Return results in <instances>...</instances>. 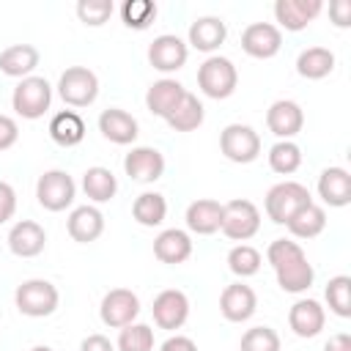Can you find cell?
<instances>
[{"mask_svg":"<svg viewBox=\"0 0 351 351\" xmlns=\"http://www.w3.org/2000/svg\"><path fill=\"white\" fill-rule=\"evenodd\" d=\"M266 261L271 263L277 285L285 293H304L315 280L313 263L307 261L304 250L291 239H274L266 250Z\"/></svg>","mask_w":351,"mask_h":351,"instance_id":"6da1fadb","label":"cell"},{"mask_svg":"<svg viewBox=\"0 0 351 351\" xmlns=\"http://www.w3.org/2000/svg\"><path fill=\"white\" fill-rule=\"evenodd\" d=\"M236 85H239V71H236L230 58L211 55V58H206L200 63V69H197V88L208 99H228V96H233Z\"/></svg>","mask_w":351,"mask_h":351,"instance_id":"7a4b0ae2","label":"cell"},{"mask_svg":"<svg viewBox=\"0 0 351 351\" xmlns=\"http://www.w3.org/2000/svg\"><path fill=\"white\" fill-rule=\"evenodd\" d=\"M307 203H313L310 189L304 184H299V181H280L263 197V208H266L269 219L277 222V225H285Z\"/></svg>","mask_w":351,"mask_h":351,"instance_id":"3957f363","label":"cell"},{"mask_svg":"<svg viewBox=\"0 0 351 351\" xmlns=\"http://www.w3.org/2000/svg\"><path fill=\"white\" fill-rule=\"evenodd\" d=\"M14 302H16V310L27 318H44V315H52L58 310V302H60V293L58 288L49 282V280H25L16 293H14Z\"/></svg>","mask_w":351,"mask_h":351,"instance_id":"277c9868","label":"cell"},{"mask_svg":"<svg viewBox=\"0 0 351 351\" xmlns=\"http://www.w3.org/2000/svg\"><path fill=\"white\" fill-rule=\"evenodd\" d=\"M52 104V85L44 80V77H25L19 80V85L14 88L11 93V107L16 115L27 118V121H36L41 118Z\"/></svg>","mask_w":351,"mask_h":351,"instance_id":"5b68a950","label":"cell"},{"mask_svg":"<svg viewBox=\"0 0 351 351\" xmlns=\"http://www.w3.org/2000/svg\"><path fill=\"white\" fill-rule=\"evenodd\" d=\"M230 241H247L261 230V211L252 200L236 197L222 203V228H219Z\"/></svg>","mask_w":351,"mask_h":351,"instance_id":"8992f818","label":"cell"},{"mask_svg":"<svg viewBox=\"0 0 351 351\" xmlns=\"http://www.w3.org/2000/svg\"><path fill=\"white\" fill-rule=\"evenodd\" d=\"M58 93L71 107H88L99 96V77L88 66H69L58 80Z\"/></svg>","mask_w":351,"mask_h":351,"instance_id":"52a82bcc","label":"cell"},{"mask_svg":"<svg viewBox=\"0 0 351 351\" xmlns=\"http://www.w3.org/2000/svg\"><path fill=\"white\" fill-rule=\"evenodd\" d=\"M219 151L236 165H250L261 154V134L247 123H228L219 134Z\"/></svg>","mask_w":351,"mask_h":351,"instance_id":"ba28073f","label":"cell"},{"mask_svg":"<svg viewBox=\"0 0 351 351\" xmlns=\"http://www.w3.org/2000/svg\"><path fill=\"white\" fill-rule=\"evenodd\" d=\"M36 197L38 206L47 211H63L77 197V184L66 170H47L36 181Z\"/></svg>","mask_w":351,"mask_h":351,"instance_id":"9c48e42d","label":"cell"},{"mask_svg":"<svg viewBox=\"0 0 351 351\" xmlns=\"http://www.w3.org/2000/svg\"><path fill=\"white\" fill-rule=\"evenodd\" d=\"M99 315L104 321V326L110 329H123L129 324H134V318L140 315V299L134 291L129 288H112L104 293Z\"/></svg>","mask_w":351,"mask_h":351,"instance_id":"30bf717a","label":"cell"},{"mask_svg":"<svg viewBox=\"0 0 351 351\" xmlns=\"http://www.w3.org/2000/svg\"><path fill=\"white\" fill-rule=\"evenodd\" d=\"M151 313H154V324L159 329H181L189 318V299L178 288H165L156 293Z\"/></svg>","mask_w":351,"mask_h":351,"instance_id":"8fae6325","label":"cell"},{"mask_svg":"<svg viewBox=\"0 0 351 351\" xmlns=\"http://www.w3.org/2000/svg\"><path fill=\"white\" fill-rule=\"evenodd\" d=\"M280 47H282V33L271 22H252L241 33V49L250 58L269 60V58H274L280 52Z\"/></svg>","mask_w":351,"mask_h":351,"instance_id":"7c38bea8","label":"cell"},{"mask_svg":"<svg viewBox=\"0 0 351 351\" xmlns=\"http://www.w3.org/2000/svg\"><path fill=\"white\" fill-rule=\"evenodd\" d=\"M123 170L132 181L154 184L165 173V156H162V151H156L151 145H137L123 156Z\"/></svg>","mask_w":351,"mask_h":351,"instance_id":"4fadbf2b","label":"cell"},{"mask_svg":"<svg viewBox=\"0 0 351 351\" xmlns=\"http://www.w3.org/2000/svg\"><path fill=\"white\" fill-rule=\"evenodd\" d=\"M258 310V296L250 285L244 282H230L225 285V291L219 293V313L230 321V324H241L250 321Z\"/></svg>","mask_w":351,"mask_h":351,"instance_id":"5bb4252c","label":"cell"},{"mask_svg":"<svg viewBox=\"0 0 351 351\" xmlns=\"http://www.w3.org/2000/svg\"><path fill=\"white\" fill-rule=\"evenodd\" d=\"M186 55H189L186 44H184L178 36H173V33L156 36V38L151 41V47H148V63H151L156 71H162V74L178 71V69L186 63Z\"/></svg>","mask_w":351,"mask_h":351,"instance_id":"9a60e30c","label":"cell"},{"mask_svg":"<svg viewBox=\"0 0 351 351\" xmlns=\"http://www.w3.org/2000/svg\"><path fill=\"white\" fill-rule=\"evenodd\" d=\"M266 126H269V132H271L274 137L291 140V137H296V134L302 132V126H304V112H302V107H299L296 101H291V99H277V101L266 110Z\"/></svg>","mask_w":351,"mask_h":351,"instance_id":"2e32d148","label":"cell"},{"mask_svg":"<svg viewBox=\"0 0 351 351\" xmlns=\"http://www.w3.org/2000/svg\"><path fill=\"white\" fill-rule=\"evenodd\" d=\"M321 11H324L321 0H277L274 3V19L280 22V27L291 33L304 30Z\"/></svg>","mask_w":351,"mask_h":351,"instance_id":"e0dca14e","label":"cell"},{"mask_svg":"<svg viewBox=\"0 0 351 351\" xmlns=\"http://www.w3.org/2000/svg\"><path fill=\"white\" fill-rule=\"evenodd\" d=\"M44 247H47V233L33 219H19L8 230V250L16 258H36L44 252Z\"/></svg>","mask_w":351,"mask_h":351,"instance_id":"ac0fdd59","label":"cell"},{"mask_svg":"<svg viewBox=\"0 0 351 351\" xmlns=\"http://www.w3.org/2000/svg\"><path fill=\"white\" fill-rule=\"evenodd\" d=\"M326 324V313L315 299H299L288 310V326L296 337H315Z\"/></svg>","mask_w":351,"mask_h":351,"instance_id":"d6986e66","label":"cell"},{"mask_svg":"<svg viewBox=\"0 0 351 351\" xmlns=\"http://www.w3.org/2000/svg\"><path fill=\"white\" fill-rule=\"evenodd\" d=\"M186 228L197 236H211L222 228V203L211 197H197L186 206Z\"/></svg>","mask_w":351,"mask_h":351,"instance_id":"ffe728a7","label":"cell"},{"mask_svg":"<svg viewBox=\"0 0 351 351\" xmlns=\"http://www.w3.org/2000/svg\"><path fill=\"white\" fill-rule=\"evenodd\" d=\"M137 118L129 115L126 110L110 107L99 115V132L104 134V140L115 143V145H129L137 140Z\"/></svg>","mask_w":351,"mask_h":351,"instance_id":"44dd1931","label":"cell"},{"mask_svg":"<svg viewBox=\"0 0 351 351\" xmlns=\"http://www.w3.org/2000/svg\"><path fill=\"white\" fill-rule=\"evenodd\" d=\"M318 197L332 206V208H343L351 203V176L346 167H326L318 176Z\"/></svg>","mask_w":351,"mask_h":351,"instance_id":"7402d4cb","label":"cell"},{"mask_svg":"<svg viewBox=\"0 0 351 351\" xmlns=\"http://www.w3.org/2000/svg\"><path fill=\"white\" fill-rule=\"evenodd\" d=\"M66 230H69V236H71L74 241L90 244V241H96V239L104 233V214H101L96 206H77V208L69 214Z\"/></svg>","mask_w":351,"mask_h":351,"instance_id":"603a6c76","label":"cell"},{"mask_svg":"<svg viewBox=\"0 0 351 351\" xmlns=\"http://www.w3.org/2000/svg\"><path fill=\"white\" fill-rule=\"evenodd\" d=\"M154 255H156V261L170 263V266L189 261V255H192V239H189V233L186 230H178V228L162 230L154 239Z\"/></svg>","mask_w":351,"mask_h":351,"instance_id":"cb8c5ba5","label":"cell"},{"mask_svg":"<svg viewBox=\"0 0 351 351\" xmlns=\"http://www.w3.org/2000/svg\"><path fill=\"white\" fill-rule=\"evenodd\" d=\"M228 38V27L219 16H197L189 25V44L200 52H214L225 44Z\"/></svg>","mask_w":351,"mask_h":351,"instance_id":"d4e9b609","label":"cell"},{"mask_svg":"<svg viewBox=\"0 0 351 351\" xmlns=\"http://www.w3.org/2000/svg\"><path fill=\"white\" fill-rule=\"evenodd\" d=\"M184 93H186V88H184L178 80H170V77L156 80V82L148 88V93H145V107H148L154 115L167 118V115L173 112V107L184 99Z\"/></svg>","mask_w":351,"mask_h":351,"instance_id":"484cf974","label":"cell"},{"mask_svg":"<svg viewBox=\"0 0 351 351\" xmlns=\"http://www.w3.org/2000/svg\"><path fill=\"white\" fill-rule=\"evenodd\" d=\"M38 49L33 44H11L0 52V71L5 77H30V71L38 66Z\"/></svg>","mask_w":351,"mask_h":351,"instance_id":"4316f807","label":"cell"},{"mask_svg":"<svg viewBox=\"0 0 351 351\" xmlns=\"http://www.w3.org/2000/svg\"><path fill=\"white\" fill-rule=\"evenodd\" d=\"M49 137L63 148H74L85 140V121L74 110H60L49 121Z\"/></svg>","mask_w":351,"mask_h":351,"instance_id":"83f0119b","label":"cell"},{"mask_svg":"<svg viewBox=\"0 0 351 351\" xmlns=\"http://www.w3.org/2000/svg\"><path fill=\"white\" fill-rule=\"evenodd\" d=\"M206 118V110H203V101L195 96V93H184V99L173 107V112L165 118L167 126L173 132H195Z\"/></svg>","mask_w":351,"mask_h":351,"instance_id":"f1b7e54d","label":"cell"},{"mask_svg":"<svg viewBox=\"0 0 351 351\" xmlns=\"http://www.w3.org/2000/svg\"><path fill=\"white\" fill-rule=\"evenodd\" d=\"M335 69V55L326 47H307L296 58V71L304 80H324Z\"/></svg>","mask_w":351,"mask_h":351,"instance_id":"f546056e","label":"cell"},{"mask_svg":"<svg viewBox=\"0 0 351 351\" xmlns=\"http://www.w3.org/2000/svg\"><path fill=\"white\" fill-rule=\"evenodd\" d=\"M82 192H85L93 203H107V200H112L115 192H118V178L112 176L110 167H101V165L88 167V170L82 173Z\"/></svg>","mask_w":351,"mask_h":351,"instance_id":"4dcf8cb0","label":"cell"},{"mask_svg":"<svg viewBox=\"0 0 351 351\" xmlns=\"http://www.w3.org/2000/svg\"><path fill=\"white\" fill-rule=\"evenodd\" d=\"M285 228L291 230V236L296 239H315L324 228H326V211L318 206V203H307L302 206L288 222Z\"/></svg>","mask_w":351,"mask_h":351,"instance_id":"1f68e13d","label":"cell"},{"mask_svg":"<svg viewBox=\"0 0 351 351\" xmlns=\"http://www.w3.org/2000/svg\"><path fill=\"white\" fill-rule=\"evenodd\" d=\"M132 217L143 225V228H156L165 222L167 217V200L159 192H143L134 203H132Z\"/></svg>","mask_w":351,"mask_h":351,"instance_id":"d6a6232c","label":"cell"},{"mask_svg":"<svg viewBox=\"0 0 351 351\" xmlns=\"http://www.w3.org/2000/svg\"><path fill=\"white\" fill-rule=\"evenodd\" d=\"M302 165V148L293 140H280L269 148V167L280 176H291L296 173Z\"/></svg>","mask_w":351,"mask_h":351,"instance_id":"836d02e7","label":"cell"},{"mask_svg":"<svg viewBox=\"0 0 351 351\" xmlns=\"http://www.w3.org/2000/svg\"><path fill=\"white\" fill-rule=\"evenodd\" d=\"M324 296H326V304H329V310L335 315H340V318H348L351 315V277L348 274L332 277L326 282Z\"/></svg>","mask_w":351,"mask_h":351,"instance_id":"e575fe53","label":"cell"},{"mask_svg":"<svg viewBox=\"0 0 351 351\" xmlns=\"http://www.w3.org/2000/svg\"><path fill=\"white\" fill-rule=\"evenodd\" d=\"M261 252L250 244H236L230 252H228V269L236 274V277H252L261 271Z\"/></svg>","mask_w":351,"mask_h":351,"instance_id":"d590c367","label":"cell"},{"mask_svg":"<svg viewBox=\"0 0 351 351\" xmlns=\"http://www.w3.org/2000/svg\"><path fill=\"white\" fill-rule=\"evenodd\" d=\"M121 19L132 30H145L156 19V3H151V0H126L121 5Z\"/></svg>","mask_w":351,"mask_h":351,"instance_id":"8d00e7d4","label":"cell"},{"mask_svg":"<svg viewBox=\"0 0 351 351\" xmlns=\"http://www.w3.org/2000/svg\"><path fill=\"white\" fill-rule=\"evenodd\" d=\"M118 351H154V329L148 324H129L118 335Z\"/></svg>","mask_w":351,"mask_h":351,"instance_id":"74e56055","label":"cell"},{"mask_svg":"<svg viewBox=\"0 0 351 351\" xmlns=\"http://www.w3.org/2000/svg\"><path fill=\"white\" fill-rule=\"evenodd\" d=\"M239 351H280V335L271 326H252L241 335Z\"/></svg>","mask_w":351,"mask_h":351,"instance_id":"f35d334b","label":"cell"},{"mask_svg":"<svg viewBox=\"0 0 351 351\" xmlns=\"http://www.w3.org/2000/svg\"><path fill=\"white\" fill-rule=\"evenodd\" d=\"M112 0H80L77 3V16L88 27H101L112 16Z\"/></svg>","mask_w":351,"mask_h":351,"instance_id":"ab89813d","label":"cell"},{"mask_svg":"<svg viewBox=\"0 0 351 351\" xmlns=\"http://www.w3.org/2000/svg\"><path fill=\"white\" fill-rule=\"evenodd\" d=\"M16 211V192L8 181H0V225L8 222Z\"/></svg>","mask_w":351,"mask_h":351,"instance_id":"60d3db41","label":"cell"},{"mask_svg":"<svg viewBox=\"0 0 351 351\" xmlns=\"http://www.w3.org/2000/svg\"><path fill=\"white\" fill-rule=\"evenodd\" d=\"M19 140V126L11 115H0V151H8Z\"/></svg>","mask_w":351,"mask_h":351,"instance_id":"b9f144b4","label":"cell"},{"mask_svg":"<svg viewBox=\"0 0 351 351\" xmlns=\"http://www.w3.org/2000/svg\"><path fill=\"white\" fill-rule=\"evenodd\" d=\"M329 16H332V25L348 27V25H351V3H348V0H335V3H329Z\"/></svg>","mask_w":351,"mask_h":351,"instance_id":"7bdbcfd3","label":"cell"},{"mask_svg":"<svg viewBox=\"0 0 351 351\" xmlns=\"http://www.w3.org/2000/svg\"><path fill=\"white\" fill-rule=\"evenodd\" d=\"M159 351H197V346H195V340L186 337V335H173V337H167V340L159 346Z\"/></svg>","mask_w":351,"mask_h":351,"instance_id":"ee69618b","label":"cell"},{"mask_svg":"<svg viewBox=\"0 0 351 351\" xmlns=\"http://www.w3.org/2000/svg\"><path fill=\"white\" fill-rule=\"evenodd\" d=\"M80 351H115V346H112L110 337H104V335H88V337L80 343Z\"/></svg>","mask_w":351,"mask_h":351,"instance_id":"f6af8a7d","label":"cell"},{"mask_svg":"<svg viewBox=\"0 0 351 351\" xmlns=\"http://www.w3.org/2000/svg\"><path fill=\"white\" fill-rule=\"evenodd\" d=\"M324 351H351V337H348L346 332H340V335H332V337L326 340Z\"/></svg>","mask_w":351,"mask_h":351,"instance_id":"bcb514c9","label":"cell"},{"mask_svg":"<svg viewBox=\"0 0 351 351\" xmlns=\"http://www.w3.org/2000/svg\"><path fill=\"white\" fill-rule=\"evenodd\" d=\"M30 351H52V348H49V346H33Z\"/></svg>","mask_w":351,"mask_h":351,"instance_id":"7dc6e473","label":"cell"}]
</instances>
